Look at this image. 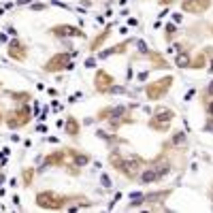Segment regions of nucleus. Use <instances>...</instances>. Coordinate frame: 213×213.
<instances>
[{"label": "nucleus", "instance_id": "obj_12", "mask_svg": "<svg viewBox=\"0 0 213 213\" xmlns=\"http://www.w3.org/2000/svg\"><path fill=\"white\" fill-rule=\"evenodd\" d=\"M207 113H209V115H213V102L209 106H207Z\"/></svg>", "mask_w": 213, "mask_h": 213}, {"label": "nucleus", "instance_id": "obj_5", "mask_svg": "<svg viewBox=\"0 0 213 213\" xmlns=\"http://www.w3.org/2000/svg\"><path fill=\"white\" fill-rule=\"evenodd\" d=\"M156 179H158V175H156L154 168L147 171V173H143V183H151V181H156Z\"/></svg>", "mask_w": 213, "mask_h": 213}, {"label": "nucleus", "instance_id": "obj_2", "mask_svg": "<svg viewBox=\"0 0 213 213\" xmlns=\"http://www.w3.org/2000/svg\"><path fill=\"white\" fill-rule=\"evenodd\" d=\"M30 121V111L28 109H19V111H13L11 117H9V126L11 128H17V126H24Z\"/></svg>", "mask_w": 213, "mask_h": 213}, {"label": "nucleus", "instance_id": "obj_1", "mask_svg": "<svg viewBox=\"0 0 213 213\" xmlns=\"http://www.w3.org/2000/svg\"><path fill=\"white\" fill-rule=\"evenodd\" d=\"M60 68H72V64L68 62V56H64V53L53 56V58L45 64V71L47 72H56V71H60Z\"/></svg>", "mask_w": 213, "mask_h": 213}, {"label": "nucleus", "instance_id": "obj_10", "mask_svg": "<svg viewBox=\"0 0 213 213\" xmlns=\"http://www.w3.org/2000/svg\"><path fill=\"white\" fill-rule=\"evenodd\" d=\"M102 186H105V188H111V179L106 177V175H102Z\"/></svg>", "mask_w": 213, "mask_h": 213}, {"label": "nucleus", "instance_id": "obj_6", "mask_svg": "<svg viewBox=\"0 0 213 213\" xmlns=\"http://www.w3.org/2000/svg\"><path fill=\"white\" fill-rule=\"evenodd\" d=\"M11 98H13V100H22V102H24V100H28V98H30V94H26V92L15 94V92H11Z\"/></svg>", "mask_w": 213, "mask_h": 213}, {"label": "nucleus", "instance_id": "obj_14", "mask_svg": "<svg viewBox=\"0 0 213 213\" xmlns=\"http://www.w3.org/2000/svg\"><path fill=\"white\" fill-rule=\"evenodd\" d=\"M0 121H2V111H0Z\"/></svg>", "mask_w": 213, "mask_h": 213}, {"label": "nucleus", "instance_id": "obj_4", "mask_svg": "<svg viewBox=\"0 0 213 213\" xmlns=\"http://www.w3.org/2000/svg\"><path fill=\"white\" fill-rule=\"evenodd\" d=\"M9 53H11V58H15V60H26V49L19 41H11Z\"/></svg>", "mask_w": 213, "mask_h": 213}, {"label": "nucleus", "instance_id": "obj_9", "mask_svg": "<svg viewBox=\"0 0 213 213\" xmlns=\"http://www.w3.org/2000/svg\"><path fill=\"white\" fill-rule=\"evenodd\" d=\"M30 179H32V171H24V181L30 183Z\"/></svg>", "mask_w": 213, "mask_h": 213}, {"label": "nucleus", "instance_id": "obj_7", "mask_svg": "<svg viewBox=\"0 0 213 213\" xmlns=\"http://www.w3.org/2000/svg\"><path fill=\"white\" fill-rule=\"evenodd\" d=\"M66 130H71V134H77V132H79V128H77V124H75L72 119H68V124H66Z\"/></svg>", "mask_w": 213, "mask_h": 213}, {"label": "nucleus", "instance_id": "obj_8", "mask_svg": "<svg viewBox=\"0 0 213 213\" xmlns=\"http://www.w3.org/2000/svg\"><path fill=\"white\" fill-rule=\"evenodd\" d=\"M183 139H186V134H183V132H179L177 136L173 139V143H175V145H179V143H183Z\"/></svg>", "mask_w": 213, "mask_h": 213}, {"label": "nucleus", "instance_id": "obj_3", "mask_svg": "<svg viewBox=\"0 0 213 213\" xmlns=\"http://www.w3.org/2000/svg\"><path fill=\"white\" fill-rule=\"evenodd\" d=\"M51 34L56 36H83V32H79L77 28H72V26H56V28H51Z\"/></svg>", "mask_w": 213, "mask_h": 213}, {"label": "nucleus", "instance_id": "obj_13", "mask_svg": "<svg viewBox=\"0 0 213 213\" xmlns=\"http://www.w3.org/2000/svg\"><path fill=\"white\" fill-rule=\"evenodd\" d=\"M30 0H17V4H28Z\"/></svg>", "mask_w": 213, "mask_h": 213}, {"label": "nucleus", "instance_id": "obj_11", "mask_svg": "<svg viewBox=\"0 0 213 213\" xmlns=\"http://www.w3.org/2000/svg\"><path fill=\"white\" fill-rule=\"evenodd\" d=\"M43 9H47V4H32V11H43Z\"/></svg>", "mask_w": 213, "mask_h": 213}]
</instances>
